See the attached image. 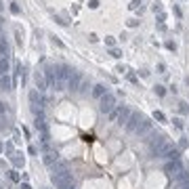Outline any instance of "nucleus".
Instances as JSON below:
<instances>
[{"label":"nucleus","instance_id":"f257e3e1","mask_svg":"<svg viewBox=\"0 0 189 189\" xmlns=\"http://www.w3.org/2000/svg\"><path fill=\"white\" fill-rule=\"evenodd\" d=\"M53 185L57 189H74V177L69 170H61V172H53Z\"/></svg>","mask_w":189,"mask_h":189},{"label":"nucleus","instance_id":"f03ea898","mask_svg":"<svg viewBox=\"0 0 189 189\" xmlns=\"http://www.w3.org/2000/svg\"><path fill=\"white\" fill-rule=\"evenodd\" d=\"M166 147H168V141H166V137H164V134H153V137H151V141H149V151H151V156L164 158Z\"/></svg>","mask_w":189,"mask_h":189},{"label":"nucleus","instance_id":"7ed1b4c3","mask_svg":"<svg viewBox=\"0 0 189 189\" xmlns=\"http://www.w3.org/2000/svg\"><path fill=\"white\" fill-rule=\"evenodd\" d=\"M164 172H166L174 183L183 177V172H185V166L181 164V160H168L166 162V166H164Z\"/></svg>","mask_w":189,"mask_h":189},{"label":"nucleus","instance_id":"20e7f679","mask_svg":"<svg viewBox=\"0 0 189 189\" xmlns=\"http://www.w3.org/2000/svg\"><path fill=\"white\" fill-rule=\"evenodd\" d=\"M113 107H116V94H111V92L103 94L101 101H99V111L101 113H109Z\"/></svg>","mask_w":189,"mask_h":189},{"label":"nucleus","instance_id":"39448f33","mask_svg":"<svg viewBox=\"0 0 189 189\" xmlns=\"http://www.w3.org/2000/svg\"><path fill=\"white\" fill-rule=\"evenodd\" d=\"M30 105H32V111L34 113H38L40 109H42V105H44V99L40 97V90H30Z\"/></svg>","mask_w":189,"mask_h":189},{"label":"nucleus","instance_id":"423d86ee","mask_svg":"<svg viewBox=\"0 0 189 189\" xmlns=\"http://www.w3.org/2000/svg\"><path fill=\"white\" fill-rule=\"evenodd\" d=\"M42 74H44L46 82H49L51 86H55V82H57V65H55V63H49V65H44Z\"/></svg>","mask_w":189,"mask_h":189},{"label":"nucleus","instance_id":"0eeeda50","mask_svg":"<svg viewBox=\"0 0 189 189\" xmlns=\"http://www.w3.org/2000/svg\"><path fill=\"white\" fill-rule=\"evenodd\" d=\"M143 118H145V116L141 113V111H132V113H130V118H128V122H126V130H128V132H134V130H137V126L141 124V120H143Z\"/></svg>","mask_w":189,"mask_h":189},{"label":"nucleus","instance_id":"6e6552de","mask_svg":"<svg viewBox=\"0 0 189 189\" xmlns=\"http://www.w3.org/2000/svg\"><path fill=\"white\" fill-rule=\"evenodd\" d=\"M151 128H153V122L149 120V118H143V120H141V124L137 126V130H134V132H137L139 137H145V134H149V132H151Z\"/></svg>","mask_w":189,"mask_h":189},{"label":"nucleus","instance_id":"1a4fd4ad","mask_svg":"<svg viewBox=\"0 0 189 189\" xmlns=\"http://www.w3.org/2000/svg\"><path fill=\"white\" fill-rule=\"evenodd\" d=\"M82 78H84V76H82L80 72H76V69H74V72H72V76L67 78V88H69V90H78V88H80Z\"/></svg>","mask_w":189,"mask_h":189},{"label":"nucleus","instance_id":"9d476101","mask_svg":"<svg viewBox=\"0 0 189 189\" xmlns=\"http://www.w3.org/2000/svg\"><path fill=\"white\" fill-rule=\"evenodd\" d=\"M42 160H44L46 166H53V164H57V162H59V151H57V149H46Z\"/></svg>","mask_w":189,"mask_h":189},{"label":"nucleus","instance_id":"9b49d317","mask_svg":"<svg viewBox=\"0 0 189 189\" xmlns=\"http://www.w3.org/2000/svg\"><path fill=\"white\" fill-rule=\"evenodd\" d=\"M34 82H36V88H38L40 92H42L46 86H49V82H46V78H44L42 72H36V74H34Z\"/></svg>","mask_w":189,"mask_h":189},{"label":"nucleus","instance_id":"f8f14e48","mask_svg":"<svg viewBox=\"0 0 189 189\" xmlns=\"http://www.w3.org/2000/svg\"><path fill=\"white\" fill-rule=\"evenodd\" d=\"M109 90H107V86L105 84H94L92 86V97H97V99H101L103 94H107Z\"/></svg>","mask_w":189,"mask_h":189},{"label":"nucleus","instance_id":"ddd939ff","mask_svg":"<svg viewBox=\"0 0 189 189\" xmlns=\"http://www.w3.org/2000/svg\"><path fill=\"white\" fill-rule=\"evenodd\" d=\"M164 158H166V160H179V151H177V147L168 143L166 151H164Z\"/></svg>","mask_w":189,"mask_h":189},{"label":"nucleus","instance_id":"4468645a","mask_svg":"<svg viewBox=\"0 0 189 189\" xmlns=\"http://www.w3.org/2000/svg\"><path fill=\"white\" fill-rule=\"evenodd\" d=\"M9 116H11L9 103H2V101H0V118H2V122H4V124L9 122Z\"/></svg>","mask_w":189,"mask_h":189},{"label":"nucleus","instance_id":"2eb2a0df","mask_svg":"<svg viewBox=\"0 0 189 189\" xmlns=\"http://www.w3.org/2000/svg\"><path fill=\"white\" fill-rule=\"evenodd\" d=\"M130 109H126V107H122L120 109V113H118V124H126L128 122V118H130Z\"/></svg>","mask_w":189,"mask_h":189},{"label":"nucleus","instance_id":"dca6fc26","mask_svg":"<svg viewBox=\"0 0 189 189\" xmlns=\"http://www.w3.org/2000/svg\"><path fill=\"white\" fill-rule=\"evenodd\" d=\"M9 59L7 57H0V76H9Z\"/></svg>","mask_w":189,"mask_h":189},{"label":"nucleus","instance_id":"f3484780","mask_svg":"<svg viewBox=\"0 0 189 189\" xmlns=\"http://www.w3.org/2000/svg\"><path fill=\"white\" fill-rule=\"evenodd\" d=\"M0 88L2 90H11L13 88V80L9 76H0Z\"/></svg>","mask_w":189,"mask_h":189},{"label":"nucleus","instance_id":"a211bd4d","mask_svg":"<svg viewBox=\"0 0 189 189\" xmlns=\"http://www.w3.org/2000/svg\"><path fill=\"white\" fill-rule=\"evenodd\" d=\"M153 90H156L158 97H164V94H166V90H164V86H162V84H156V88H153Z\"/></svg>","mask_w":189,"mask_h":189},{"label":"nucleus","instance_id":"6ab92c4d","mask_svg":"<svg viewBox=\"0 0 189 189\" xmlns=\"http://www.w3.org/2000/svg\"><path fill=\"white\" fill-rule=\"evenodd\" d=\"M153 118H156L158 122H166V116H164L162 111H153Z\"/></svg>","mask_w":189,"mask_h":189},{"label":"nucleus","instance_id":"aec40b11","mask_svg":"<svg viewBox=\"0 0 189 189\" xmlns=\"http://www.w3.org/2000/svg\"><path fill=\"white\" fill-rule=\"evenodd\" d=\"M86 88H88V80H86V78H82V82H80V88H78V92H86Z\"/></svg>","mask_w":189,"mask_h":189},{"label":"nucleus","instance_id":"412c9836","mask_svg":"<svg viewBox=\"0 0 189 189\" xmlns=\"http://www.w3.org/2000/svg\"><path fill=\"white\" fill-rule=\"evenodd\" d=\"M109 55H111V57H116V59H120V57H122V51H120V49H116V46H113V49L109 51Z\"/></svg>","mask_w":189,"mask_h":189},{"label":"nucleus","instance_id":"4be33fe9","mask_svg":"<svg viewBox=\"0 0 189 189\" xmlns=\"http://www.w3.org/2000/svg\"><path fill=\"white\" fill-rule=\"evenodd\" d=\"M118 113H120V109H111L109 111V120H118Z\"/></svg>","mask_w":189,"mask_h":189},{"label":"nucleus","instance_id":"5701e85b","mask_svg":"<svg viewBox=\"0 0 189 189\" xmlns=\"http://www.w3.org/2000/svg\"><path fill=\"white\" fill-rule=\"evenodd\" d=\"M13 164H15V166H23V158L15 156V158H13Z\"/></svg>","mask_w":189,"mask_h":189},{"label":"nucleus","instance_id":"b1692460","mask_svg":"<svg viewBox=\"0 0 189 189\" xmlns=\"http://www.w3.org/2000/svg\"><path fill=\"white\" fill-rule=\"evenodd\" d=\"M15 38H17V44H23V36H21L19 30H15Z\"/></svg>","mask_w":189,"mask_h":189},{"label":"nucleus","instance_id":"393cba45","mask_svg":"<svg viewBox=\"0 0 189 189\" xmlns=\"http://www.w3.org/2000/svg\"><path fill=\"white\" fill-rule=\"evenodd\" d=\"M130 9L134 11V9H141V2H139V0H132V2H130Z\"/></svg>","mask_w":189,"mask_h":189},{"label":"nucleus","instance_id":"a878e982","mask_svg":"<svg viewBox=\"0 0 189 189\" xmlns=\"http://www.w3.org/2000/svg\"><path fill=\"white\" fill-rule=\"evenodd\" d=\"M11 13H13V15H19V7H17V4H15V2H13V4H11Z\"/></svg>","mask_w":189,"mask_h":189},{"label":"nucleus","instance_id":"bb28decb","mask_svg":"<svg viewBox=\"0 0 189 189\" xmlns=\"http://www.w3.org/2000/svg\"><path fill=\"white\" fill-rule=\"evenodd\" d=\"M9 177H11L13 181H19V172H17V170H11V174H9Z\"/></svg>","mask_w":189,"mask_h":189},{"label":"nucleus","instance_id":"cd10ccee","mask_svg":"<svg viewBox=\"0 0 189 189\" xmlns=\"http://www.w3.org/2000/svg\"><path fill=\"white\" fill-rule=\"evenodd\" d=\"M105 42H107V44H109V46H111V49H113V44H116V40H113V38H111V36H107V38H105Z\"/></svg>","mask_w":189,"mask_h":189},{"label":"nucleus","instance_id":"c85d7f7f","mask_svg":"<svg viewBox=\"0 0 189 189\" xmlns=\"http://www.w3.org/2000/svg\"><path fill=\"white\" fill-rule=\"evenodd\" d=\"M172 122H174V126H177V128H183V122L179 120V118H174V120H172Z\"/></svg>","mask_w":189,"mask_h":189},{"label":"nucleus","instance_id":"c756f323","mask_svg":"<svg viewBox=\"0 0 189 189\" xmlns=\"http://www.w3.org/2000/svg\"><path fill=\"white\" fill-rule=\"evenodd\" d=\"M116 72H120V74H124V72H126V65H118V67H116Z\"/></svg>","mask_w":189,"mask_h":189},{"label":"nucleus","instance_id":"7c9ffc66","mask_svg":"<svg viewBox=\"0 0 189 189\" xmlns=\"http://www.w3.org/2000/svg\"><path fill=\"white\" fill-rule=\"evenodd\" d=\"M88 7H90V9H97V7H99V2H97V0H90Z\"/></svg>","mask_w":189,"mask_h":189},{"label":"nucleus","instance_id":"2f4dec72","mask_svg":"<svg viewBox=\"0 0 189 189\" xmlns=\"http://www.w3.org/2000/svg\"><path fill=\"white\" fill-rule=\"evenodd\" d=\"M4 149H7V153H13V143H7Z\"/></svg>","mask_w":189,"mask_h":189},{"label":"nucleus","instance_id":"473e14b6","mask_svg":"<svg viewBox=\"0 0 189 189\" xmlns=\"http://www.w3.org/2000/svg\"><path fill=\"white\" fill-rule=\"evenodd\" d=\"M179 105H181V113H187V111H189V109H187V105H185V103H179Z\"/></svg>","mask_w":189,"mask_h":189},{"label":"nucleus","instance_id":"72a5a7b5","mask_svg":"<svg viewBox=\"0 0 189 189\" xmlns=\"http://www.w3.org/2000/svg\"><path fill=\"white\" fill-rule=\"evenodd\" d=\"M88 40H90V42H97L99 38H97V34H90V36H88Z\"/></svg>","mask_w":189,"mask_h":189},{"label":"nucleus","instance_id":"f704fd0d","mask_svg":"<svg viewBox=\"0 0 189 189\" xmlns=\"http://www.w3.org/2000/svg\"><path fill=\"white\" fill-rule=\"evenodd\" d=\"M21 189H32V187H30L28 183H21Z\"/></svg>","mask_w":189,"mask_h":189},{"label":"nucleus","instance_id":"c9c22d12","mask_svg":"<svg viewBox=\"0 0 189 189\" xmlns=\"http://www.w3.org/2000/svg\"><path fill=\"white\" fill-rule=\"evenodd\" d=\"M2 25H4V19L0 17V32H2Z\"/></svg>","mask_w":189,"mask_h":189},{"label":"nucleus","instance_id":"e433bc0d","mask_svg":"<svg viewBox=\"0 0 189 189\" xmlns=\"http://www.w3.org/2000/svg\"><path fill=\"white\" fill-rule=\"evenodd\" d=\"M2 9H4V4H2V2H0V13H2Z\"/></svg>","mask_w":189,"mask_h":189},{"label":"nucleus","instance_id":"4c0bfd02","mask_svg":"<svg viewBox=\"0 0 189 189\" xmlns=\"http://www.w3.org/2000/svg\"><path fill=\"white\" fill-rule=\"evenodd\" d=\"M0 151H2V143H0Z\"/></svg>","mask_w":189,"mask_h":189}]
</instances>
